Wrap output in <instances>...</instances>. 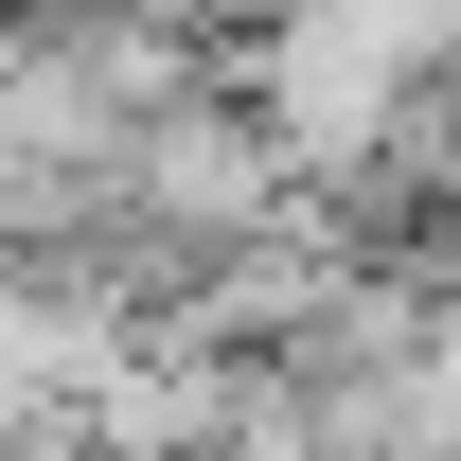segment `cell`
I'll list each match as a JSON object with an SVG mask.
<instances>
[{
  "label": "cell",
  "instance_id": "1",
  "mask_svg": "<svg viewBox=\"0 0 461 461\" xmlns=\"http://www.w3.org/2000/svg\"><path fill=\"white\" fill-rule=\"evenodd\" d=\"M142 18H177V36H195V54H230V36H267V18H285V0H142Z\"/></svg>",
  "mask_w": 461,
  "mask_h": 461
}]
</instances>
